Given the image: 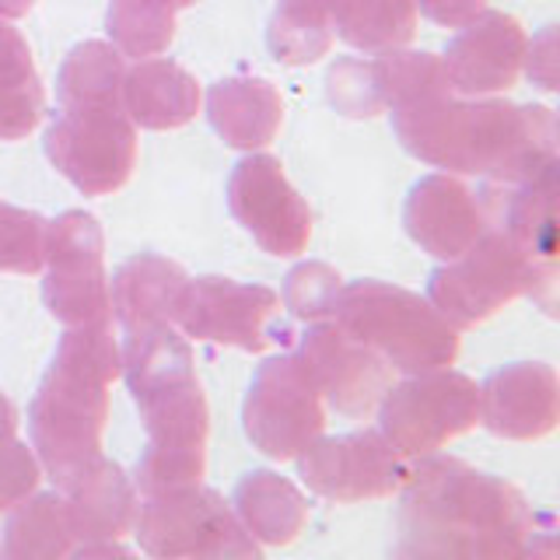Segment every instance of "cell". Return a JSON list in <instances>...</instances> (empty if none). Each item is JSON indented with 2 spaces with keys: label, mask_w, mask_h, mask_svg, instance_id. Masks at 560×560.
Instances as JSON below:
<instances>
[{
  "label": "cell",
  "mask_w": 560,
  "mask_h": 560,
  "mask_svg": "<svg viewBox=\"0 0 560 560\" xmlns=\"http://www.w3.org/2000/svg\"><path fill=\"white\" fill-rule=\"evenodd\" d=\"M396 557L501 560L533 553L536 512L512 483L459 459H428L402 480Z\"/></svg>",
  "instance_id": "1"
},
{
  "label": "cell",
  "mask_w": 560,
  "mask_h": 560,
  "mask_svg": "<svg viewBox=\"0 0 560 560\" xmlns=\"http://www.w3.org/2000/svg\"><path fill=\"white\" fill-rule=\"evenodd\" d=\"M393 130L420 162L508 186L557 162V119L547 105L459 102L455 92H438L393 109Z\"/></svg>",
  "instance_id": "2"
},
{
  "label": "cell",
  "mask_w": 560,
  "mask_h": 560,
  "mask_svg": "<svg viewBox=\"0 0 560 560\" xmlns=\"http://www.w3.org/2000/svg\"><path fill=\"white\" fill-rule=\"evenodd\" d=\"M122 375L144 417L148 448L137 463L140 494L200 483L207 466L210 410L192 372V350L172 323L127 332Z\"/></svg>",
  "instance_id": "3"
},
{
  "label": "cell",
  "mask_w": 560,
  "mask_h": 560,
  "mask_svg": "<svg viewBox=\"0 0 560 560\" xmlns=\"http://www.w3.org/2000/svg\"><path fill=\"white\" fill-rule=\"evenodd\" d=\"M122 375L113 319L70 326L28 407V431L39 466L60 487L102 455L109 420V385Z\"/></svg>",
  "instance_id": "4"
},
{
  "label": "cell",
  "mask_w": 560,
  "mask_h": 560,
  "mask_svg": "<svg viewBox=\"0 0 560 560\" xmlns=\"http://www.w3.org/2000/svg\"><path fill=\"white\" fill-rule=\"evenodd\" d=\"M332 323L402 375L448 368L459 354V329L428 298L382 280H354L340 288Z\"/></svg>",
  "instance_id": "5"
},
{
  "label": "cell",
  "mask_w": 560,
  "mask_h": 560,
  "mask_svg": "<svg viewBox=\"0 0 560 560\" xmlns=\"http://www.w3.org/2000/svg\"><path fill=\"white\" fill-rule=\"evenodd\" d=\"M553 267H542L525 256L508 232H487L469 245L463 256L445 259V267L431 273L428 302L445 315L455 329L477 326L487 315H494L518 294L539 298L542 308L553 312Z\"/></svg>",
  "instance_id": "6"
},
{
  "label": "cell",
  "mask_w": 560,
  "mask_h": 560,
  "mask_svg": "<svg viewBox=\"0 0 560 560\" xmlns=\"http://www.w3.org/2000/svg\"><path fill=\"white\" fill-rule=\"evenodd\" d=\"M133 533L151 557H256V539L245 533L235 508L200 483L148 494L137 508Z\"/></svg>",
  "instance_id": "7"
},
{
  "label": "cell",
  "mask_w": 560,
  "mask_h": 560,
  "mask_svg": "<svg viewBox=\"0 0 560 560\" xmlns=\"http://www.w3.org/2000/svg\"><path fill=\"white\" fill-rule=\"evenodd\" d=\"M378 420L402 459H424L480 424V385L448 368L417 372L385 389Z\"/></svg>",
  "instance_id": "8"
},
{
  "label": "cell",
  "mask_w": 560,
  "mask_h": 560,
  "mask_svg": "<svg viewBox=\"0 0 560 560\" xmlns=\"http://www.w3.org/2000/svg\"><path fill=\"white\" fill-rule=\"evenodd\" d=\"M172 326H179L192 340L253 350V354L291 340L280 294L262 284H238L232 277L186 280Z\"/></svg>",
  "instance_id": "9"
},
{
  "label": "cell",
  "mask_w": 560,
  "mask_h": 560,
  "mask_svg": "<svg viewBox=\"0 0 560 560\" xmlns=\"http://www.w3.org/2000/svg\"><path fill=\"white\" fill-rule=\"evenodd\" d=\"M242 420L249 442L280 463L294 459L312 438H319L326 428V407L305 361L298 354H280L259 364Z\"/></svg>",
  "instance_id": "10"
},
{
  "label": "cell",
  "mask_w": 560,
  "mask_h": 560,
  "mask_svg": "<svg viewBox=\"0 0 560 560\" xmlns=\"http://www.w3.org/2000/svg\"><path fill=\"white\" fill-rule=\"evenodd\" d=\"M43 267V298L52 319L63 326L113 319L109 277H105V238L92 214L67 210V214L46 224Z\"/></svg>",
  "instance_id": "11"
},
{
  "label": "cell",
  "mask_w": 560,
  "mask_h": 560,
  "mask_svg": "<svg viewBox=\"0 0 560 560\" xmlns=\"http://www.w3.org/2000/svg\"><path fill=\"white\" fill-rule=\"evenodd\" d=\"M46 154L88 197H105L137 165V127L122 109H63L46 130Z\"/></svg>",
  "instance_id": "12"
},
{
  "label": "cell",
  "mask_w": 560,
  "mask_h": 560,
  "mask_svg": "<svg viewBox=\"0 0 560 560\" xmlns=\"http://www.w3.org/2000/svg\"><path fill=\"white\" fill-rule=\"evenodd\" d=\"M294 459L308 490L343 504L389 498L410 477V466L382 431H354L340 438L319 434Z\"/></svg>",
  "instance_id": "13"
},
{
  "label": "cell",
  "mask_w": 560,
  "mask_h": 560,
  "mask_svg": "<svg viewBox=\"0 0 560 560\" xmlns=\"http://www.w3.org/2000/svg\"><path fill=\"white\" fill-rule=\"evenodd\" d=\"M228 210L270 256H298L312 238V210L273 154H245L235 165Z\"/></svg>",
  "instance_id": "14"
},
{
  "label": "cell",
  "mask_w": 560,
  "mask_h": 560,
  "mask_svg": "<svg viewBox=\"0 0 560 560\" xmlns=\"http://www.w3.org/2000/svg\"><path fill=\"white\" fill-rule=\"evenodd\" d=\"M298 358L305 361L323 399L343 417L372 413L385 389L396 382V372L372 347L354 340L332 319H315L305 329L302 343H298Z\"/></svg>",
  "instance_id": "15"
},
{
  "label": "cell",
  "mask_w": 560,
  "mask_h": 560,
  "mask_svg": "<svg viewBox=\"0 0 560 560\" xmlns=\"http://www.w3.org/2000/svg\"><path fill=\"white\" fill-rule=\"evenodd\" d=\"M525 46L529 39L512 14L483 8L472 22L463 25L442 57L452 92L480 98L515 88L522 78Z\"/></svg>",
  "instance_id": "16"
},
{
  "label": "cell",
  "mask_w": 560,
  "mask_h": 560,
  "mask_svg": "<svg viewBox=\"0 0 560 560\" xmlns=\"http://www.w3.org/2000/svg\"><path fill=\"white\" fill-rule=\"evenodd\" d=\"M560 382L542 361L508 364L480 385V420L512 442H533L557 428Z\"/></svg>",
  "instance_id": "17"
},
{
  "label": "cell",
  "mask_w": 560,
  "mask_h": 560,
  "mask_svg": "<svg viewBox=\"0 0 560 560\" xmlns=\"http://www.w3.org/2000/svg\"><path fill=\"white\" fill-rule=\"evenodd\" d=\"M402 224L424 253L455 259L487 232V214L477 192H469L459 179L428 175L410 189Z\"/></svg>",
  "instance_id": "18"
},
{
  "label": "cell",
  "mask_w": 560,
  "mask_h": 560,
  "mask_svg": "<svg viewBox=\"0 0 560 560\" xmlns=\"http://www.w3.org/2000/svg\"><path fill=\"white\" fill-rule=\"evenodd\" d=\"M67 522L81 547L92 542H116L133 529L137 518V490L122 466L98 459L78 472L67 487Z\"/></svg>",
  "instance_id": "19"
},
{
  "label": "cell",
  "mask_w": 560,
  "mask_h": 560,
  "mask_svg": "<svg viewBox=\"0 0 560 560\" xmlns=\"http://www.w3.org/2000/svg\"><path fill=\"white\" fill-rule=\"evenodd\" d=\"M122 109L133 127L144 130L186 127L200 109V84L186 67L172 60H137L122 81Z\"/></svg>",
  "instance_id": "20"
},
{
  "label": "cell",
  "mask_w": 560,
  "mask_h": 560,
  "mask_svg": "<svg viewBox=\"0 0 560 560\" xmlns=\"http://www.w3.org/2000/svg\"><path fill=\"white\" fill-rule=\"evenodd\" d=\"M207 116L228 148L256 151L277 137L280 122H284V102L270 81L228 78L210 88Z\"/></svg>",
  "instance_id": "21"
},
{
  "label": "cell",
  "mask_w": 560,
  "mask_h": 560,
  "mask_svg": "<svg viewBox=\"0 0 560 560\" xmlns=\"http://www.w3.org/2000/svg\"><path fill=\"white\" fill-rule=\"evenodd\" d=\"M186 280L189 277L183 273V267L154 253H140L122 262L109 284V308L122 332L172 323Z\"/></svg>",
  "instance_id": "22"
},
{
  "label": "cell",
  "mask_w": 560,
  "mask_h": 560,
  "mask_svg": "<svg viewBox=\"0 0 560 560\" xmlns=\"http://www.w3.org/2000/svg\"><path fill=\"white\" fill-rule=\"evenodd\" d=\"M232 504H235L238 522L245 525V533L259 542H267V547L291 542L308 522V501L302 498V490L270 469L249 472V477L235 487Z\"/></svg>",
  "instance_id": "23"
},
{
  "label": "cell",
  "mask_w": 560,
  "mask_h": 560,
  "mask_svg": "<svg viewBox=\"0 0 560 560\" xmlns=\"http://www.w3.org/2000/svg\"><path fill=\"white\" fill-rule=\"evenodd\" d=\"M122 81L127 57L113 43L88 39L67 52L57 74L60 109H122Z\"/></svg>",
  "instance_id": "24"
},
{
  "label": "cell",
  "mask_w": 560,
  "mask_h": 560,
  "mask_svg": "<svg viewBox=\"0 0 560 560\" xmlns=\"http://www.w3.org/2000/svg\"><path fill=\"white\" fill-rule=\"evenodd\" d=\"M46 92L25 35L0 22V140H22L43 119Z\"/></svg>",
  "instance_id": "25"
},
{
  "label": "cell",
  "mask_w": 560,
  "mask_h": 560,
  "mask_svg": "<svg viewBox=\"0 0 560 560\" xmlns=\"http://www.w3.org/2000/svg\"><path fill=\"white\" fill-rule=\"evenodd\" d=\"M504 232L533 262H557V162L542 165L533 179L518 183L508 200Z\"/></svg>",
  "instance_id": "26"
},
{
  "label": "cell",
  "mask_w": 560,
  "mask_h": 560,
  "mask_svg": "<svg viewBox=\"0 0 560 560\" xmlns=\"http://www.w3.org/2000/svg\"><path fill=\"white\" fill-rule=\"evenodd\" d=\"M0 550L11 560H60L74 553L67 508L57 494H28L11 508Z\"/></svg>",
  "instance_id": "27"
},
{
  "label": "cell",
  "mask_w": 560,
  "mask_h": 560,
  "mask_svg": "<svg viewBox=\"0 0 560 560\" xmlns=\"http://www.w3.org/2000/svg\"><path fill=\"white\" fill-rule=\"evenodd\" d=\"M332 35L364 52L399 49L417 32L413 0H340L329 14Z\"/></svg>",
  "instance_id": "28"
},
{
  "label": "cell",
  "mask_w": 560,
  "mask_h": 560,
  "mask_svg": "<svg viewBox=\"0 0 560 560\" xmlns=\"http://www.w3.org/2000/svg\"><path fill=\"white\" fill-rule=\"evenodd\" d=\"M372 78L378 88L382 109H389V113L424 95L452 92L442 57H434V52H410L402 46L382 49V57L372 60Z\"/></svg>",
  "instance_id": "29"
},
{
  "label": "cell",
  "mask_w": 560,
  "mask_h": 560,
  "mask_svg": "<svg viewBox=\"0 0 560 560\" xmlns=\"http://www.w3.org/2000/svg\"><path fill=\"white\" fill-rule=\"evenodd\" d=\"M113 46L130 60H148L165 52L175 39V14L151 0H113L105 11Z\"/></svg>",
  "instance_id": "30"
},
{
  "label": "cell",
  "mask_w": 560,
  "mask_h": 560,
  "mask_svg": "<svg viewBox=\"0 0 560 560\" xmlns=\"http://www.w3.org/2000/svg\"><path fill=\"white\" fill-rule=\"evenodd\" d=\"M332 25L329 18H315V14H298L288 8H277L267 28V43L270 52L288 67H305L326 57L332 46Z\"/></svg>",
  "instance_id": "31"
},
{
  "label": "cell",
  "mask_w": 560,
  "mask_h": 560,
  "mask_svg": "<svg viewBox=\"0 0 560 560\" xmlns=\"http://www.w3.org/2000/svg\"><path fill=\"white\" fill-rule=\"evenodd\" d=\"M46 262V221L11 203H0V270L39 273Z\"/></svg>",
  "instance_id": "32"
},
{
  "label": "cell",
  "mask_w": 560,
  "mask_h": 560,
  "mask_svg": "<svg viewBox=\"0 0 560 560\" xmlns=\"http://www.w3.org/2000/svg\"><path fill=\"white\" fill-rule=\"evenodd\" d=\"M340 288V273L326 267V262H302V267L288 273L284 305L308 323L326 319V315H332V302H337Z\"/></svg>",
  "instance_id": "33"
},
{
  "label": "cell",
  "mask_w": 560,
  "mask_h": 560,
  "mask_svg": "<svg viewBox=\"0 0 560 560\" xmlns=\"http://www.w3.org/2000/svg\"><path fill=\"white\" fill-rule=\"evenodd\" d=\"M326 92L329 102L337 105L343 116H378L382 113V98H378V88L372 78V60H340L337 67L326 74Z\"/></svg>",
  "instance_id": "34"
},
{
  "label": "cell",
  "mask_w": 560,
  "mask_h": 560,
  "mask_svg": "<svg viewBox=\"0 0 560 560\" xmlns=\"http://www.w3.org/2000/svg\"><path fill=\"white\" fill-rule=\"evenodd\" d=\"M43 477L39 459L14 438H0V512H11L28 494H35Z\"/></svg>",
  "instance_id": "35"
},
{
  "label": "cell",
  "mask_w": 560,
  "mask_h": 560,
  "mask_svg": "<svg viewBox=\"0 0 560 560\" xmlns=\"http://www.w3.org/2000/svg\"><path fill=\"white\" fill-rule=\"evenodd\" d=\"M413 4L434 25L463 28L466 22H472V18H477L487 8V0H413Z\"/></svg>",
  "instance_id": "36"
},
{
  "label": "cell",
  "mask_w": 560,
  "mask_h": 560,
  "mask_svg": "<svg viewBox=\"0 0 560 560\" xmlns=\"http://www.w3.org/2000/svg\"><path fill=\"white\" fill-rule=\"evenodd\" d=\"M522 67H529V78L547 88V92H553L557 88V60H553V28H547L539 35V39H533V46H525V60Z\"/></svg>",
  "instance_id": "37"
},
{
  "label": "cell",
  "mask_w": 560,
  "mask_h": 560,
  "mask_svg": "<svg viewBox=\"0 0 560 560\" xmlns=\"http://www.w3.org/2000/svg\"><path fill=\"white\" fill-rule=\"evenodd\" d=\"M337 4L340 0H280V8L298 11V14H315V18H329Z\"/></svg>",
  "instance_id": "38"
},
{
  "label": "cell",
  "mask_w": 560,
  "mask_h": 560,
  "mask_svg": "<svg viewBox=\"0 0 560 560\" xmlns=\"http://www.w3.org/2000/svg\"><path fill=\"white\" fill-rule=\"evenodd\" d=\"M14 431H18V413L11 407V399L0 396V438H14Z\"/></svg>",
  "instance_id": "39"
},
{
  "label": "cell",
  "mask_w": 560,
  "mask_h": 560,
  "mask_svg": "<svg viewBox=\"0 0 560 560\" xmlns=\"http://www.w3.org/2000/svg\"><path fill=\"white\" fill-rule=\"evenodd\" d=\"M151 4H158V8H165V11H183V8H192L197 0H151Z\"/></svg>",
  "instance_id": "40"
}]
</instances>
